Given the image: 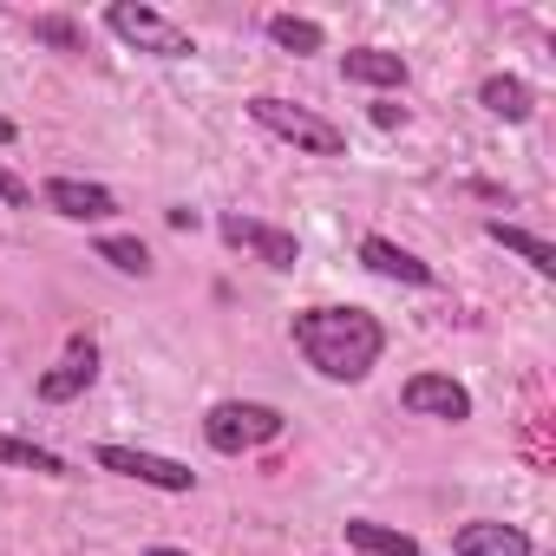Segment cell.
I'll return each mask as SVG.
<instances>
[{
  "mask_svg": "<svg viewBox=\"0 0 556 556\" xmlns=\"http://www.w3.org/2000/svg\"><path fill=\"white\" fill-rule=\"evenodd\" d=\"M0 465H21V471H40V478H66V458L34 445V439H14V432H0Z\"/></svg>",
  "mask_w": 556,
  "mask_h": 556,
  "instance_id": "e0dca14e",
  "label": "cell"
},
{
  "mask_svg": "<svg viewBox=\"0 0 556 556\" xmlns=\"http://www.w3.org/2000/svg\"><path fill=\"white\" fill-rule=\"evenodd\" d=\"M0 203H14V210H27V203H34V184H27L21 170H0Z\"/></svg>",
  "mask_w": 556,
  "mask_h": 556,
  "instance_id": "ffe728a7",
  "label": "cell"
},
{
  "mask_svg": "<svg viewBox=\"0 0 556 556\" xmlns=\"http://www.w3.org/2000/svg\"><path fill=\"white\" fill-rule=\"evenodd\" d=\"M92 380H99V348H92L86 334H73V341H66V361H60L53 374H40V400H47V406H66V400H79Z\"/></svg>",
  "mask_w": 556,
  "mask_h": 556,
  "instance_id": "9c48e42d",
  "label": "cell"
},
{
  "mask_svg": "<svg viewBox=\"0 0 556 556\" xmlns=\"http://www.w3.org/2000/svg\"><path fill=\"white\" fill-rule=\"evenodd\" d=\"M34 40H47V47H60V53H86V34H79L66 14H40V21H34Z\"/></svg>",
  "mask_w": 556,
  "mask_h": 556,
  "instance_id": "d6986e66",
  "label": "cell"
},
{
  "mask_svg": "<svg viewBox=\"0 0 556 556\" xmlns=\"http://www.w3.org/2000/svg\"><path fill=\"white\" fill-rule=\"evenodd\" d=\"M92 458H99V471H112V478H138V484H151V491H197V471H190V465H177V458H164V452L99 445Z\"/></svg>",
  "mask_w": 556,
  "mask_h": 556,
  "instance_id": "5b68a950",
  "label": "cell"
},
{
  "mask_svg": "<svg viewBox=\"0 0 556 556\" xmlns=\"http://www.w3.org/2000/svg\"><path fill=\"white\" fill-rule=\"evenodd\" d=\"M14 138H21V131H14V118H0V144H14Z\"/></svg>",
  "mask_w": 556,
  "mask_h": 556,
  "instance_id": "603a6c76",
  "label": "cell"
},
{
  "mask_svg": "<svg viewBox=\"0 0 556 556\" xmlns=\"http://www.w3.org/2000/svg\"><path fill=\"white\" fill-rule=\"evenodd\" d=\"M249 118H255L262 131H275L282 144L308 151V157H341V151H348V131H341V125H328V118L308 112V105L275 99V92H255V99H249Z\"/></svg>",
  "mask_w": 556,
  "mask_h": 556,
  "instance_id": "7a4b0ae2",
  "label": "cell"
},
{
  "mask_svg": "<svg viewBox=\"0 0 556 556\" xmlns=\"http://www.w3.org/2000/svg\"><path fill=\"white\" fill-rule=\"evenodd\" d=\"M40 197H47V210L66 216V223H105V216H118V197H112L105 184H86V177H53Z\"/></svg>",
  "mask_w": 556,
  "mask_h": 556,
  "instance_id": "ba28073f",
  "label": "cell"
},
{
  "mask_svg": "<svg viewBox=\"0 0 556 556\" xmlns=\"http://www.w3.org/2000/svg\"><path fill=\"white\" fill-rule=\"evenodd\" d=\"M216 229H223L229 249H249V255L268 262V268H295V262H302V242H295L289 229H275V223H255V216H236V210H229Z\"/></svg>",
  "mask_w": 556,
  "mask_h": 556,
  "instance_id": "8992f818",
  "label": "cell"
},
{
  "mask_svg": "<svg viewBox=\"0 0 556 556\" xmlns=\"http://www.w3.org/2000/svg\"><path fill=\"white\" fill-rule=\"evenodd\" d=\"M105 27H112L125 47L151 53V60H190V53H197V40H190L170 14L144 8V0H112V8H105Z\"/></svg>",
  "mask_w": 556,
  "mask_h": 556,
  "instance_id": "277c9868",
  "label": "cell"
},
{
  "mask_svg": "<svg viewBox=\"0 0 556 556\" xmlns=\"http://www.w3.org/2000/svg\"><path fill=\"white\" fill-rule=\"evenodd\" d=\"M144 556H190V549H170V543H151Z\"/></svg>",
  "mask_w": 556,
  "mask_h": 556,
  "instance_id": "7402d4cb",
  "label": "cell"
},
{
  "mask_svg": "<svg viewBox=\"0 0 556 556\" xmlns=\"http://www.w3.org/2000/svg\"><path fill=\"white\" fill-rule=\"evenodd\" d=\"M484 236H491V242H504V249H510L517 262H530L536 275H556V249H549V242H543L536 229H523V223H504V216H491V223H484Z\"/></svg>",
  "mask_w": 556,
  "mask_h": 556,
  "instance_id": "5bb4252c",
  "label": "cell"
},
{
  "mask_svg": "<svg viewBox=\"0 0 556 556\" xmlns=\"http://www.w3.org/2000/svg\"><path fill=\"white\" fill-rule=\"evenodd\" d=\"M374 125H387V131L406 125V105H374Z\"/></svg>",
  "mask_w": 556,
  "mask_h": 556,
  "instance_id": "44dd1931",
  "label": "cell"
},
{
  "mask_svg": "<svg viewBox=\"0 0 556 556\" xmlns=\"http://www.w3.org/2000/svg\"><path fill=\"white\" fill-rule=\"evenodd\" d=\"M289 334H295L302 361H308L321 380H341V387L367 380V374L380 367V354H387V328H380L367 308H302V315L289 321Z\"/></svg>",
  "mask_w": 556,
  "mask_h": 556,
  "instance_id": "6da1fadb",
  "label": "cell"
},
{
  "mask_svg": "<svg viewBox=\"0 0 556 556\" xmlns=\"http://www.w3.org/2000/svg\"><path fill=\"white\" fill-rule=\"evenodd\" d=\"M341 73H348L354 86H380V92H400V86H406V60L387 53V47H348V53H341Z\"/></svg>",
  "mask_w": 556,
  "mask_h": 556,
  "instance_id": "7c38bea8",
  "label": "cell"
},
{
  "mask_svg": "<svg viewBox=\"0 0 556 556\" xmlns=\"http://www.w3.org/2000/svg\"><path fill=\"white\" fill-rule=\"evenodd\" d=\"M99 262H112L118 275H151V249L138 236H99Z\"/></svg>",
  "mask_w": 556,
  "mask_h": 556,
  "instance_id": "ac0fdd59",
  "label": "cell"
},
{
  "mask_svg": "<svg viewBox=\"0 0 556 556\" xmlns=\"http://www.w3.org/2000/svg\"><path fill=\"white\" fill-rule=\"evenodd\" d=\"M400 400H406V413H419V419H445V426H465V419H471V393H465L452 374H413Z\"/></svg>",
  "mask_w": 556,
  "mask_h": 556,
  "instance_id": "52a82bcc",
  "label": "cell"
},
{
  "mask_svg": "<svg viewBox=\"0 0 556 556\" xmlns=\"http://www.w3.org/2000/svg\"><path fill=\"white\" fill-rule=\"evenodd\" d=\"M268 40L282 47V53H295V60H308V53H321V47H328L321 21H302V14H268Z\"/></svg>",
  "mask_w": 556,
  "mask_h": 556,
  "instance_id": "2e32d148",
  "label": "cell"
},
{
  "mask_svg": "<svg viewBox=\"0 0 556 556\" xmlns=\"http://www.w3.org/2000/svg\"><path fill=\"white\" fill-rule=\"evenodd\" d=\"M348 543L361 556H419V536H406L393 523H374V517H348Z\"/></svg>",
  "mask_w": 556,
  "mask_h": 556,
  "instance_id": "9a60e30c",
  "label": "cell"
},
{
  "mask_svg": "<svg viewBox=\"0 0 556 556\" xmlns=\"http://www.w3.org/2000/svg\"><path fill=\"white\" fill-rule=\"evenodd\" d=\"M478 105H484L491 118H504V125H523V118L536 112V92H530L517 73H491V79L478 86Z\"/></svg>",
  "mask_w": 556,
  "mask_h": 556,
  "instance_id": "4fadbf2b",
  "label": "cell"
},
{
  "mask_svg": "<svg viewBox=\"0 0 556 556\" xmlns=\"http://www.w3.org/2000/svg\"><path fill=\"white\" fill-rule=\"evenodd\" d=\"M452 556H536V543H530L517 523L478 517V523H458V530H452Z\"/></svg>",
  "mask_w": 556,
  "mask_h": 556,
  "instance_id": "30bf717a",
  "label": "cell"
},
{
  "mask_svg": "<svg viewBox=\"0 0 556 556\" xmlns=\"http://www.w3.org/2000/svg\"><path fill=\"white\" fill-rule=\"evenodd\" d=\"M282 413L275 406H262V400H223V406H210L203 413V439H210V452H223V458H242V452H255V445H275L282 439Z\"/></svg>",
  "mask_w": 556,
  "mask_h": 556,
  "instance_id": "3957f363",
  "label": "cell"
},
{
  "mask_svg": "<svg viewBox=\"0 0 556 556\" xmlns=\"http://www.w3.org/2000/svg\"><path fill=\"white\" fill-rule=\"evenodd\" d=\"M361 262H367L374 275H387V282H406V289H432V282H439L432 262H419V255L400 249L393 236H361Z\"/></svg>",
  "mask_w": 556,
  "mask_h": 556,
  "instance_id": "8fae6325",
  "label": "cell"
}]
</instances>
